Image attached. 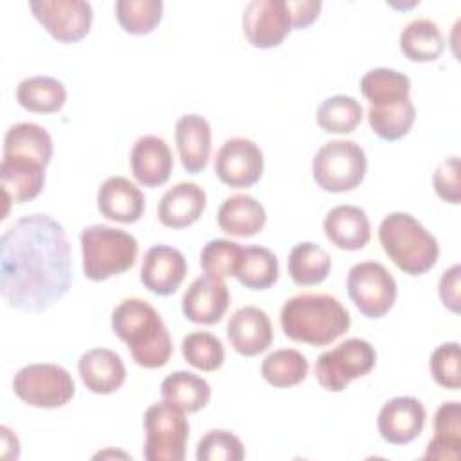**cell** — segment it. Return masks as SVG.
I'll use <instances>...</instances> for the list:
<instances>
[{"label": "cell", "mask_w": 461, "mask_h": 461, "mask_svg": "<svg viewBox=\"0 0 461 461\" xmlns=\"http://www.w3.org/2000/svg\"><path fill=\"white\" fill-rule=\"evenodd\" d=\"M72 285L67 232L49 214H27L0 238V294L7 306L41 313L59 303Z\"/></svg>", "instance_id": "obj_1"}, {"label": "cell", "mask_w": 461, "mask_h": 461, "mask_svg": "<svg viewBox=\"0 0 461 461\" xmlns=\"http://www.w3.org/2000/svg\"><path fill=\"white\" fill-rule=\"evenodd\" d=\"M112 331L128 346L133 362L144 369L167 364L173 342L160 313L140 297L122 299L112 312Z\"/></svg>", "instance_id": "obj_2"}, {"label": "cell", "mask_w": 461, "mask_h": 461, "mask_svg": "<svg viewBox=\"0 0 461 461\" xmlns=\"http://www.w3.org/2000/svg\"><path fill=\"white\" fill-rule=\"evenodd\" d=\"M279 322L283 333L294 342L328 346L349 330L351 317L337 297L303 292L285 301Z\"/></svg>", "instance_id": "obj_3"}, {"label": "cell", "mask_w": 461, "mask_h": 461, "mask_svg": "<svg viewBox=\"0 0 461 461\" xmlns=\"http://www.w3.org/2000/svg\"><path fill=\"white\" fill-rule=\"evenodd\" d=\"M378 240L389 259L409 276H423L438 263V240L409 212L385 214L378 225Z\"/></svg>", "instance_id": "obj_4"}, {"label": "cell", "mask_w": 461, "mask_h": 461, "mask_svg": "<svg viewBox=\"0 0 461 461\" xmlns=\"http://www.w3.org/2000/svg\"><path fill=\"white\" fill-rule=\"evenodd\" d=\"M83 254V274L94 283L106 281L130 270L139 254L137 240L112 225H88L79 234Z\"/></svg>", "instance_id": "obj_5"}, {"label": "cell", "mask_w": 461, "mask_h": 461, "mask_svg": "<svg viewBox=\"0 0 461 461\" xmlns=\"http://www.w3.org/2000/svg\"><path fill=\"white\" fill-rule=\"evenodd\" d=\"M367 173V157L360 144L349 139L324 142L313 155L312 176L328 193H346L358 187Z\"/></svg>", "instance_id": "obj_6"}, {"label": "cell", "mask_w": 461, "mask_h": 461, "mask_svg": "<svg viewBox=\"0 0 461 461\" xmlns=\"http://www.w3.org/2000/svg\"><path fill=\"white\" fill-rule=\"evenodd\" d=\"M146 461H184L189 439V421L185 412L167 402L151 403L142 418Z\"/></svg>", "instance_id": "obj_7"}, {"label": "cell", "mask_w": 461, "mask_h": 461, "mask_svg": "<svg viewBox=\"0 0 461 461\" xmlns=\"http://www.w3.org/2000/svg\"><path fill=\"white\" fill-rule=\"evenodd\" d=\"M376 366L375 346L351 337L324 351L315 360V378L330 393H342L353 380L366 376Z\"/></svg>", "instance_id": "obj_8"}, {"label": "cell", "mask_w": 461, "mask_h": 461, "mask_svg": "<svg viewBox=\"0 0 461 461\" xmlns=\"http://www.w3.org/2000/svg\"><path fill=\"white\" fill-rule=\"evenodd\" d=\"M13 391L31 407L58 409L72 400L76 384L63 366L34 362L16 371L13 376Z\"/></svg>", "instance_id": "obj_9"}, {"label": "cell", "mask_w": 461, "mask_h": 461, "mask_svg": "<svg viewBox=\"0 0 461 461\" xmlns=\"http://www.w3.org/2000/svg\"><path fill=\"white\" fill-rule=\"evenodd\" d=\"M346 288L357 310L367 319H382L398 297L396 279L378 261L355 263L348 272Z\"/></svg>", "instance_id": "obj_10"}, {"label": "cell", "mask_w": 461, "mask_h": 461, "mask_svg": "<svg viewBox=\"0 0 461 461\" xmlns=\"http://www.w3.org/2000/svg\"><path fill=\"white\" fill-rule=\"evenodd\" d=\"M29 9L59 43L83 40L94 22L92 5L85 0H32L29 2Z\"/></svg>", "instance_id": "obj_11"}, {"label": "cell", "mask_w": 461, "mask_h": 461, "mask_svg": "<svg viewBox=\"0 0 461 461\" xmlns=\"http://www.w3.org/2000/svg\"><path fill=\"white\" fill-rule=\"evenodd\" d=\"M261 148L247 137H230L216 151L214 175L229 187H250L263 176Z\"/></svg>", "instance_id": "obj_12"}, {"label": "cell", "mask_w": 461, "mask_h": 461, "mask_svg": "<svg viewBox=\"0 0 461 461\" xmlns=\"http://www.w3.org/2000/svg\"><path fill=\"white\" fill-rule=\"evenodd\" d=\"M241 27L247 41L256 49H274L292 31L288 0H252L245 5Z\"/></svg>", "instance_id": "obj_13"}, {"label": "cell", "mask_w": 461, "mask_h": 461, "mask_svg": "<svg viewBox=\"0 0 461 461\" xmlns=\"http://www.w3.org/2000/svg\"><path fill=\"white\" fill-rule=\"evenodd\" d=\"M187 276L184 254L166 243L153 245L146 250L140 265V283L155 295L175 294Z\"/></svg>", "instance_id": "obj_14"}, {"label": "cell", "mask_w": 461, "mask_h": 461, "mask_svg": "<svg viewBox=\"0 0 461 461\" xmlns=\"http://www.w3.org/2000/svg\"><path fill=\"white\" fill-rule=\"evenodd\" d=\"M425 420L427 411L418 398L394 396L382 405L376 427L384 441L391 445H407L421 434Z\"/></svg>", "instance_id": "obj_15"}, {"label": "cell", "mask_w": 461, "mask_h": 461, "mask_svg": "<svg viewBox=\"0 0 461 461\" xmlns=\"http://www.w3.org/2000/svg\"><path fill=\"white\" fill-rule=\"evenodd\" d=\"M230 304V292L223 279L203 274L196 277L182 295V313L194 324H216Z\"/></svg>", "instance_id": "obj_16"}, {"label": "cell", "mask_w": 461, "mask_h": 461, "mask_svg": "<svg viewBox=\"0 0 461 461\" xmlns=\"http://www.w3.org/2000/svg\"><path fill=\"white\" fill-rule=\"evenodd\" d=\"M227 339L241 357H256L267 351L274 340L272 321L258 306H241L229 317Z\"/></svg>", "instance_id": "obj_17"}, {"label": "cell", "mask_w": 461, "mask_h": 461, "mask_svg": "<svg viewBox=\"0 0 461 461\" xmlns=\"http://www.w3.org/2000/svg\"><path fill=\"white\" fill-rule=\"evenodd\" d=\"M173 166L171 148L162 137L142 135L133 142L130 151V169L140 185L158 187L166 184Z\"/></svg>", "instance_id": "obj_18"}, {"label": "cell", "mask_w": 461, "mask_h": 461, "mask_svg": "<svg viewBox=\"0 0 461 461\" xmlns=\"http://www.w3.org/2000/svg\"><path fill=\"white\" fill-rule=\"evenodd\" d=\"M45 164L23 155L2 153L0 185L7 203L34 200L45 185Z\"/></svg>", "instance_id": "obj_19"}, {"label": "cell", "mask_w": 461, "mask_h": 461, "mask_svg": "<svg viewBox=\"0 0 461 461\" xmlns=\"http://www.w3.org/2000/svg\"><path fill=\"white\" fill-rule=\"evenodd\" d=\"M207 207V193L196 182H176L157 205L158 221L169 229H185L200 220Z\"/></svg>", "instance_id": "obj_20"}, {"label": "cell", "mask_w": 461, "mask_h": 461, "mask_svg": "<svg viewBox=\"0 0 461 461\" xmlns=\"http://www.w3.org/2000/svg\"><path fill=\"white\" fill-rule=\"evenodd\" d=\"M175 142L182 167L187 173H202L211 158L212 133L203 115L185 113L175 124Z\"/></svg>", "instance_id": "obj_21"}, {"label": "cell", "mask_w": 461, "mask_h": 461, "mask_svg": "<svg viewBox=\"0 0 461 461\" xmlns=\"http://www.w3.org/2000/svg\"><path fill=\"white\" fill-rule=\"evenodd\" d=\"M146 209L144 193L124 176H108L97 189V211L112 221L135 223Z\"/></svg>", "instance_id": "obj_22"}, {"label": "cell", "mask_w": 461, "mask_h": 461, "mask_svg": "<svg viewBox=\"0 0 461 461\" xmlns=\"http://www.w3.org/2000/svg\"><path fill=\"white\" fill-rule=\"evenodd\" d=\"M77 371L85 387L94 394H112L126 380V366L119 353L108 348H92L77 360Z\"/></svg>", "instance_id": "obj_23"}, {"label": "cell", "mask_w": 461, "mask_h": 461, "mask_svg": "<svg viewBox=\"0 0 461 461\" xmlns=\"http://www.w3.org/2000/svg\"><path fill=\"white\" fill-rule=\"evenodd\" d=\"M322 229L326 238L340 250H360L371 240V221L358 205L342 203L330 209Z\"/></svg>", "instance_id": "obj_24"}, {"label": "cell", "mask_w": 461, "mask_h": 461, "mask_svg": "<svg viewBox=\"0 0 461 461\" xmlns=\"http://www.w3.org/2000/svg\"><path fill=\"white\" fill-rule=\"evenodd\" d=\"M218 227L236 238H250L263 230L267 223V211L254 196L236 193L227 196L216 212Z\"/></svg>", "instance_id": "obj_25"}, {"label": "cell", "mask_w": 461, "mask_h": 461, "mask_svg": "<svg viewBox=\"0 0 461 461\" xmlns=\"http://www.w3.org/2000/svg\"><path fill=\"white\" fill-rule=\"evenodd\" d=\"M461 457V405L443 402L434 414V436L430 438L421 459L457 461Z\"/></svg>", "instance_id": "obj_26"}, {"label": "cell", "mask_w": 461, "mask_h": 461, "mask_svg": "<svg viewBox=\"0 0 461 461\" xmlns=\"http://www.w3.org/2000/svg\"><path fill=\"white\" fill-rule=\"evenodd\" d=\"M400 50L409 61H436L445 50V38L430 18H414L400 32Z\"/></svg>", "instance_id": "obj_27"}, {"label": "cell", "mask_w": 461, "mask_h": 461, "mask_svg": "<svg viewBox=\"0 0 461 461\" xmlns=\"http://www.w3.org/2000/svg\"><path fill=\"white\" fill-rule=\"evenodd\" d=\"M162 400L184 412H198L211 400V385L191 371H173L160 384Z\"/></svg>", "instance_id": "obj_28"}, {"label": "cell", "mask_w": 461, "mask_h": 461, "mask_svg": "<svg viewBox=\"0 0 461 461\" xmlns=\"http://www.w3.org/2000/svg\"><path fill=\"white\" fill-rule=\"evenodd\" d=\"M16 101L27 112L54 113L63 108L67 88L52 76H29L18 83Z\"/></svg>", "instance_id": "obj_29"}, {"label": "cell", "mask_w": 461, "mask_h": 461, "mask_svg": "<svg viewBox=\"0 0 461 461\" xmlns=\"http://www.w3.org/2000/svg\"><path fill=\"white\" fill-rule=\"evenodd\" d=\"M360 92L369 106L394 104L411 97V79L400 70L376 67L362 76Z\"/></svg>", "instance_id": "obj_30"}, {"label": "cell", "mask_w": 461, "mask_h": 461, "mask_svg": "<svg viewBox=\"0 0 461 461\" xmlns=\"http://www.w3.org/2000/svg\"><path fill=\"white\" fill-rule=\"evenodd\" d=\"M286 267L290 279L295 285L313 286L321 285L328 277L331 270V258L321 245L313 241H301L292 247Z\"/></svg>", "instance_id": "obj_31"}, {"label": "cell", "mask_w": 461, "mask_h": 461, "mask_svg": "<svg viewBox=\"0 0 461 461\" xmlns=\"http://www.w3.org/2000/svg\"><path fill=\"white\" fill-rule=\"evenodd\" d=\"M234 277L249 290H267L279 279V261L270 249L247 245L243 247Z\"/></svg>", "instance_id": "obj_32"}, {"label": "cell", "mask_w": 461, "mask_h": 461, "mask_svg": "<svg viewBox=\"0 0 461 461\" xmlns=\"http://www.w3.org/2000/svg\"><path fill=\"white\" fill-rule=\"evenodd\" d=\"M2 153L31 157L49 166L52 160L54 144L52 137L43 126L36 122H16L9 126V130L4 135Z\"/></svg>", "instance_id": "obj_33"}, {"label": "cell", "mask_w": 461, "mask_h": 461, "mask_svg": "<svg viewBox=\"0 0 461 461\" xmlns=\"http://www.w3.org/2000/svg\"><path fill=\"white\" fill-rule=\"evenodd\" d=\"M414 121L416 108L411 97L402 103L367 108V122L371 131L387 142L403 139L411 131Z\"/></svg>", "instance_id": "obj_34"}, {"label": "cell", "mask_w": 461, "mask_h": 461, "mask_svg": "<svg viewBox=\"0 0 461 461\" xmlns=\"http://www.w3.org/2000/svg\"><path fill=\"white\" fill-rule=\"evenodd\" d=\"M310 371L306 357L292 348H283L268 353L261 362V376L267 384L285 389L301 384Z\"/></svg>", "instance_id": "obj_35"}, {"label": "cell", "mask_w": 461, "mask_h": 461, "mask_svg": "<svg viewBox=\"0 0 461 461\" xmlns=\"http://www.w3.org/2000/svg\"><path fill=\"white\" fill-rule=\"evenodd\" d=\"M364 108L362 104L344 94L326 97L315 113L317 124L328 133H351L362 122Z\"/></svg>", "instance_id": "obj_36"}, {"label": "cell", "mask_w": 461, "mask_h": 461, "mask_svg": "<svg viewBox=\"0 0 461 461\" xmlns=\"http://www.w3.org/2000/svg\"><path fill=\"white\" fill-rule=\"evenodd\" d=\"M162 0H117L115 18L121 29L133 36L149 34L162 20Z\"/></svg>", "instance_id": "obj_37"}, {"label": "cell", "mask_w": 461, "mask_h": 461, "mask_svg": "<svg viewBox=\"0 0 461 461\" xmlns=\"http://www.w3.org/2000/svg\"><path fill=\"white\" fill-rule=\"evenodd\" d=\"M182 357L200 371H216L225 362L223 342L209 331H191L182 339Z\"/></svg>", "instance_id": "obj_38"}, {"label": "cell", "mask_w": 461, "mask_h": 461, "mask_svg": "<svg viewBox=\"0 0 461 461\" xmlns=\"http://www.w3.org/2000/svg\"><path fill=\"white\" fill-rule=\"evenodd\" d=\"M243 245L225 238L209 240L200 252V267L205 274L225 279L236 274Z\"/></svg>", "instance_id": "obj_39"}, {"label": "cell", "mask_w": 461, "mask_h": 461, "mask_svg": "<svg viewBox=\"0 0 461 461\" xmlns=\"http://www.w3.org/2000/svg\"><path fill=\"white\" fill-rule=\"evenodd\" d=\"M194 456L198 461H241L245 447L234 432L211 429L198 439Z\"/></svg>", "instance_id": "obj_40"}, {"label": "cell", "mask_w": 461, "mask_h": 461, "mask_svg": "<svg viewBox=\"0 0 461 461\" xmlns=\"http://www.w3.org/2000/svg\"><path fill=\"white\" fill-rule=\"evenodd\" d=\"M429 371L438 385L457 391L461 385L459 342L452 340L439 344L429 358Z\"/></svg>", "instance_id": "obj_41"}, {"label": "cell", "mask_w": 461, "mask_h": 461, "mask_svg": "<svg viewBox=\"0 0 461 461\" xmlns=\"http://www.w3.org/2000/svg\"><path fill=\"white\" fill-rule=\"evenodd\" d=\"M436 194L452 205H459L461 202V187H459V157L452 155L439 162L432 176Z\"/></svg>", "instance_id": "obj_42"}, {"label": "cell", "mask_w": 461, "mask_h": 461, "mask_svg": "<svg viewBox=\"0 0 461 461\" xmlns=\"http://www.w3.org/2000/svg\"><path fill=\"white\" fill-rule=\"evenodd\" d=\"M459 285H461V267H459V263H456L441 274L439 283H438L439 299H441L443 306L447 310H450L452 313H459V308H461Z\"/></svg>", "instance_id": "obj_43"}, {"label": "cell", "mask_w": 461, "mask_h": 461, "mask_svg": "<svg viewBox=\"0 0 461 461\" xmlns=\"http://www.w3.org/2000/svg\"><path fill=\"white\" fill-rule=\"evenodd\" d=\"M292 13V29H304L312 25L322 9L321 0H288Z\"/></svg>", "instance_id": "obj_44"}, {"label": "cell", "mask_w": 461, "mask_h": 461, "mask_svg": "<svg viewBox=\"0 0 461 461\" xmlns=\"http://www.w3.org/2000/svg\"><path fill=\"white\" fill-rule=\"evenodd\" d=\"M0 438H2V457L5 459L7 457V450H11V459H16L20 456V441L16 438V434L2 425L0 427Z\"/></svg>", "instance_id": "obj_45"}]
</instances>
